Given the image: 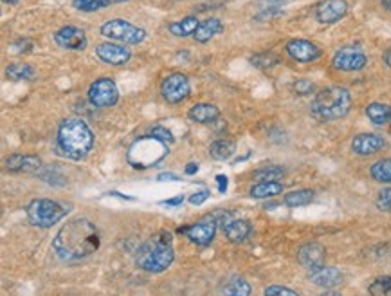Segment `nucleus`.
Listing matches in <instances>:
<instances>
[{"label":"nucleus","instance_id":"a211bd4d","mask_svg":"<svg viewBox=\"0 0 391 296\" xmlns=\"http://www.w3.org/2000/svg\"><path fill=\"white\" fill-rule=\"evenodd\" d=\"M384 147H386V141L377 134H359L352 141V150L359 156H373L380 152Z\"/></svg>","mask_w":391,"mask_h":296},{"label":"nucleus","instance_id":"412c9836","mask_svg":"<svg viewBox=\"0 0 391 296\" xmlns=\"http://www.w3.org/2000/svg\"><path fill=\"white\" fill-rule=\"evenodd\" d=\"M218 116H221V111L216 105L213 103H197L190 109L187 112V118L193 121V123H200V125H208L213 123V121L218 120Z\"/></svg>","mask_w":391,"mask_h":296},{"label":"nucleus","instance_id":"ddd939ff","mask_svg":"<svg viewBox=\"0 0 391 296\" xmlns=\"http://www.w3.org/2000/svg\"><path fill=\"white\" fill-rule=\"evenodd\" d=\"M285 49L287 54L299 63L316 62V60L321 56V49H319L316 44H312V42L309 40H303V38H294V40L287 42Z\"/></svg>","mask_w":391,"mask_h":296},{"label":"nucleus","instance_id":"f03ea898","mask_svg":"<svg viewBox=\"0 0 391 296\" xmlns=\"http://www.w3.org/2000/svg\"><path fill=\"white\" fill-rule=\"evenodd\" d=\"M94 136L82 118H67L61 121L56 136V152L67 159H83L90 152Z\"/></svg>","mask_w":391,"mask_h":296},{"label":"nucleus","instance_id":"c756f323","mask_svg":"<svg viewBox=\"0 0 391 296\" xmlns=\"http://www.w3.org/2000/svg\"><path fill=\"white\" fill-rule=\"evenodd\" d=\"M121 2H127V0H73V6L77 11H99V9H105L108 6L121 4Z\"/></svg>","mask_w":391,"mask_h":296},{"label":"nucleus","instance_id":"4c0bfd02","mask_svg":"<svg viewBox=\"0 0 391 296\" xmlns=\"http://www.w3.org/2000/svg\"><path fill=\"white\" fill-rule=\"evenodd\" d=\"M150 136H154V137H157V140H161V141H164L166 144H171L173 143V136H171V132L168 130V128H164V127H154L151 128V134Z\"/></svg>","mask_w":391,"mask_h":296},{"label":"nucleus","instance_id":"1a4fd4ad","mask_svg":"<svg viewBox=\"0 0 391 296\" xmlns=\"http://www.w3.org/2000/svg\"><path fill=\"white\" fill-rule=\"evenodd\" d=\"M119 99L118 85L111 78H99L90 83L89 87V101L96 109H106L116 105Z\"/></svg>","mask_w":391,"mask_h":296},{"label":"nucleus","instance_id":"a18cd8bd","mask_svg":"<svg viewBox=\"0 0 391 296\" xmlns=\"http://www.w3.org/2000/svg\"><path fill=\"white\" fill-rule=\"evenodd\" d=\"M318 296H341V295L335 291H326V292H321V295H318Z\"/></svg>","mask_w":391,"mask_h":296},{"label":"nucleus","instance_id":"49530a36","mask_svg":"<svg viewBox=\"0 0 391 296\" xmlns=\"http://www.w3.org/2000/svg\"><path fill=\"white\" fill-rule=\"evenodd\" d=\"M383 6L387 9V11H391V0H383Z\"/></svg>","mask_w":391,"mask_h":296},{"label":"nucleus","instance_id":"2eb2a0df","mask_svg":"<svg viewBox=\"0 0 391 296\" xmlns=\"http://www.w3.org/2000/svg\"><path fill=\"white\" fill-rule=\"evenodd\" d=\"M96 54L101 62L108 63V66H125L130 60L132 53L128 47L119 46V44H112V42H105L96 47Z\"/></svg>","mask_w":391,"mask_h":296},{"label":"nucleus","instance_id":"58836bf2","mask_svg":"<svg viewBox=\"0 0 391 296\" xmlns=\"http://www.w3.org/2000/svg\"><path fill=\"white\" fill-rule=\"evenodd\" d=\"M208 197H209L208 190H200V192H197V194H193L192 197H190V202H192L193 206H200L202 202L208 201Z\"/></svg>","mask_w":391,"mask_h":296},{"label":"nucleus","instance_id":"393cba45","mask_svg":"<svg viewBox=\"0 0 391 296\" xmlns=\"http://www.w3.org/2000/svg\"><path fill=\"white\" fill-rule=\"evenodd\" d=\"M235 150H237V144H235V141L225 140V137L213 141L211 147H209V154H211L213 159H216V161L229 159V157L235 154Z\"/></svg>","mask_w":391,"mask_h":296},{"label":"nucleus","instance_id":"f704fd0d","mask_svg":"<svg viewBox=\"0 0 391 296\" xmlns=\"http://www.w3.org/2000/svg\"><path fill=\"white\" fill-rule=\"evenodd\" d=\"M375 206H377L380 211L391 214V186L380 190L379 194H377V199H375Z\"/></svg>","mask_w":391,"mask_h":296},{"label":"nucleus","instance_id":"cd10ccee","mask_svg":"<svg viewBox=\"0 0 391 296\" xmlns=\"http://www.w3.org/2000/svg\"><path fill=\"white\" fill-rule=\"evenodd\" d=\"M314 199H316L314 190L303 188V190H294V192H289V194L283 197V202H285V206H289V208H299V206L310 204Z\"/></svg>","mask_w":391,"mask_h":296},{"label":"nucleus","instance_id":"473e14b6","mask_svg":"<svg viewBox=\"0 0 391 296\" xmlns=\"http://www.w3.org/2000/svg\"><path fill=\"white\" fill-rule=\"evenodd\" d=\"M283 172L285 170L281 168V166H263V168L256 170L254 172V177H256L258 181H276V179H280L281 175H283Z\"/></svg>","mask_w":391,"mask_h":296},{"label":"nucleus","instance_id":"ea45409f","mask_svg":"<svg viewBox=\"0 0 391 296\" xmlns=\"http://www.w3.org/2000/svg\"><path fill=\"white\" fill-rule=\"evenodd\" d=\"M216 185H218V192H222V194H224L225 190H228V185H229L228 177H225V175H216Z\"/></svg>","mask_w":391,"mask_h":296},{"label":"nucleus","instance_id":"dca6fc26","mask_svg":"<svg viewBox=\"0 0 391 296\" xmlns=\"http://www.w3.org/2000/svg\"><path fill=\"white\" fill-rule=\"evenodd\" d=\"M309 280L312 282V284L319 285V288L334 289L342 284L345 276H342V273L339 271V269L330 268V266H319V268L310 269Z\"/></svg>","mask_w":391,"mask_h":296},{"label":"nucleus","instance_id":"0eeeda50","mask_svg":"<svg viewBox=\"0 0 391 296\" xmlns=\"http://www.w3.org/2000/svg\"><path fill=\"white\" fill-rule=\"evenodd\" d=\"M99 33L108 40L121 42V44H141L147 38V31L141 27H135L134 24L121 18L108 20L99 27Z\"/></svg>","mask_w":391,"mask_h":296},{"label":"nucleus","instance_id":"79ce46f5","mask_svg":"<svg viewBox=\"0 0 391 296\" xmlns=\"http://www.w3.org/2000/svg\"><path fill=\"white\" fill-rule=\"evenodd\" d=\"M157 179H159V181H166V179H170V181H179V177L173 175V173H161Z\"/></svg>","mask_w":391,"mask_h":296},{"label":"nucleus","instance_id":"7c9ffc66","mask_svg":"<svg viewBox=\"0 0 391 296\" xmlns=\"http://www.w3.org/2000/svg\"><path fill=\"white\" fill-rule=\"evenodd\" d=\"M6 76L9 80H17V82H22V80H31L35 76V69L29 63H13L6 69Z\"/></svg>","mask_w":391,"mask_h":296},{"label":"nucleus","instance_id":"f3484780","mask_svg":"<svg viewBox=\"0 0 391 296\" xmlns=\"http://www.w3.org/2000/svg\"><path fill=\"white\" fill-rule=\"evenodd\" d=\"M222 230H224L225 237L235 244L244 242L249 239V235L253 233L251 222L245 218H231L229 215L222 221Z\"/></svg>","mask_w":391,"mask_h":296},{"label":"nucleus","instance_id":"2f4dec72","mask_svg":"<svg viewBox=\"0 0 391 296\" xmlns=\"http://www.w3.org/2000/svg\"><path fill=\"white\" fill-rule=\"evenodd\" d=\"M370 296H391V276H379L368 285Z\"/></svg>","mask_w":391,"mask_h":296},{"label":"nucleus","instance_id":"7ed1b4c3","mask_svg":"<svg viewBox=\"0 0 391 296\" xmlns=\"http://www.w3.org/2000/svg\"><path fill=\"white\" fill-rule=\"evenodd\" d=\"M173 235L170 231H159L150 240L139 247L135 253V264L147 273H163L170 268L175 259L173 253Z\"/></svg>","mask_w":391,"mask_h":296},{"label":"nucleus","instance_id":"9d476101","mask_svg":"<svg viewBox=\"0 0 391 296\" xmlns=\"http://www.w3.org/2000/svg\"><path fill=\"white\" fill-rule=\"evenodd\" d=\"M368 63V56L363 51V47L359 46H345L334 54L332 58V66L337 70H345V73H354V70L364 69Z\"/></svg>","mask_w":391,"mask_h":296},{"label":"nucleus","instance_id":"c9c22d12","mask_svg":"<svg viewBox=\"0 0 391 296\" xmlns=\"http://www.w3.org/2000/svg\"><path fill=\"white\" fill-rule=\"evenodd\" d=\"M265 296H299L294 289L285 288V285H269L265 288Z\"/></svg>","mask_w":391,"mask_h":296},{"label":"nucleus","instance_id":"4468645a","mask_svg":"<svg viewBox=\"0 0 391 296\" xmlns=\"http://www.w3.org/2000/svg\"><path fill=\"white\" fill-rule=\"evenodd\" d=\"M54 42L61 49L67 51H82L87 47L85 31L74 25H66V27L58 29L54 33Z\"/></svg>","mask_w":391,"mask_h":296},{"label":"nucleus","instance_id":"37998d69","mask_svg":"<svg viewBox=\"0 0 391 296\" xmlns=\"http://www.w3.org/2000/svg\"><path fill=\"white\" fill-rule=\"evenodd\" d=\"M383 62L386 63L387 67H391V49H386L383 54Z\"/></svg>","mask_w":391,"mask_h":296},{"label":"nucleus","instance_id":"4be33fe9","mask_svg":"<svg viewBox=\"0 0 391 296\" xmlns=\"http://www.w3.org/2000/svg\"><path fill=\"white\" fill-rule=\"evenodd\" d=\"M222 31H224V24H222L218 18H208L206 22H200L193 38H195V42H199V44H206V42H209L211 38H215L216 35H221Z\"/></svg>","mask_w":391,"mask_h":296},{"label":"nucleus","instance_id":"aec40b11","mask_svg":"<svg viewBox=\"0 0 391 296\" xmlns=\"http://www.w3.org/2000/svg\"><path fill=\"white\" fill-rule=\"evenodd\" d=\"M42 166L40 157L37 156H22V154H13L6 159V168L9 172H38Z\"/></svg>","mask_w":391,"mask_h":296},{"label":"nucleus","instance_id":"f8f14e48","mask_svg":"<svg viewBox=\"0 0 391 296\" xmlns=\"http://www.w3.org/2000/svg\"><path fill=\"white\" fill-rule=\"evenodd\" d=\"M314 13L318 22H321V24H335V22L347 17L348 2L347 0H321L316 6Z\"/></svg>","mask_w":391,"mask_h":296},{"label":"nucleus","instance_id":"de8ad7c7","mask_svg":"<svg viewBox=\"0 0 391 296\" xmlns=\"http://www.w3.org/2000/svg\"><path fill=\"white\" fill-rule=\"evenodd\" d=\"M2 2H4V4H15L17 0H2Z\"/></svg>","mask_w":391,"mask_h":296},{"label":"nucleus","instance_id":"423d86ee","mask_svg":"<svg viewBox=\"0 0 391 296\" xmlns=\"http://www.w3.org/2000/svg\"><path fill=\"white\" fill-rule=\"evenodd\" d=\"M70 211L69 206L61 202L51 201V199H35L27 204L25 214H27L29 222L38 228H53L56 222L67 217Z\"/></svg>","mask_w":391,"mask_h":296},{"label":"nucleus","instance_id":"bb28decb","mask_svg":"<svg viewBox=\"0 0 391 296\" xmlns=\"http://www.w3.org/2000/svg\"><path fill=\"white\" fill-rule=\"evenodd\" d=\"M199 25L200 22L197 17H186L179 22H173V24L170 25V33L173 35V37H179V38L192 37V35H195Z\"/></svg>","mask_w":391,"mask_h":296},{"label":"nucleus","instance_id":"6ab92c4d","mask_svg":"<svg viewBox=\"0 0 391 296\" xmlns=\"http://www.w3.org/2000/svg\"><path fill=\"white\" fill-rule=\"evenodd\" d=\"M326 259V251L321 244L318 242H309L303 244L298 249V260L302 266L309 269L319 268V266H325Z\"/></svg>","mask_w":391,"mask_h":296},{"label":"nucleus","instance_id":"39448f33","mask_svg":"<svg viewBox=\"0 0 391 296\" xmlns=\"http://www.w3.org/2000/svg\"><path fill=\"white\" fill-rule=\"evenodd\" d=\"M168 144L154 136L141 137L128 150V163L135 168H150L166 157Z\"/></svg>","mask_w":391,"mask_h":296},{"label":"nucleus","instance_id":"6e6552de","mask_svg":"<svg viewBox=\"0 0 391 296\" xmlns=\"http://www.w3.org/2000/svg\"><path fill=\"white\" fill-rule=\"evenodd\" d=\"M161 94L171 105L182 103L187 96L192 94V85L186 74L171 73L161 83Z\"/></svg>","mask_w":391,"mask_h":296},{"label":"nucleus","instance_id":"9b49d317","mask_svg":"<svg viewBox=\"0 0 391 296\" xmlns=\"http://www.w3.org/2000/svg\"><path fill=\"white\" fill-rule=\"evenodd\" d=\"M182 233H186V237L192 240L193 244L197 246H208V244L213 242L216 235V218L213 215L209 217L200 218L199 222L192 224V226L180 228Z\"/></svg>","mask_w":391,"mask_h":296},{"label":"nucleus","instance_id":"f257e3e1","mask_svg":"<svg viewBox=\"0 0 391 296\" xmlns=\"http://www.w3.org/2000/svg\"><path fill=\"white\" fill-rule=\"evenodd\" d=\"M101 235L89 218H74L61 226L53 240V249L63 262H77L99 249Z\"/></svg>","mask_w":391,"mask_h":296},{"label":"nucleus","instance_id":"a19ab883","mask_svg":"<svg viewBox=\"0 0 391 296\" xmlns=\"http://www.w3.org/2000/svg\"><path fill=\"white\" fill-rule=\"evenodd\" d=\"M184 202V197L182 195H179V197H173V199H168V201H163L161 204L163 206H180Z\"/></svg>","mask_w":391,"mask_h":296},{"label":"nucleus","instance_id":"c03bdc74","mask_svg":"<svg viewBox=\"0 0 391 296\" xmlns=\"http://www.w3.org/2000/svg\"><path fill=\"white\" fill-rule=\"evenodd\" d=\"M197 170H199V166H197L195 163H192V165L186 166V173H187V175H192V173H195Z\"/></svg>","mask_w":391,"mask_h":296},{"label":"nucleus","instance_id":"20e7f679","mask_svg":"<svg viewBox=\"0 0 391 296\" xmlns=\"http://www.w3.org/2000/svg\"><path fill=\"white\" fill-rule=\"evenodd\" d=\"M352 96L348 89L339 85L325 87L316 94L310 105V114L318 121L341 120L350 112Z\"/></svg>","mask_w":391,"mask_h":296},{"label":"nucleus","instance_id":"e433bc0d","mask_svg":"<svg viewBox=\"0 0 391 296\" xmlns=\"http://www.w3.org/2000/svg\"><path fill=\"white\" fill-rule=\"evenodd\" d=\"M292 89H294V92L299 96H306V94H312V92H316V85L312 82H309V80H298V82L292 85Z\"/></svg>","mask_w":391,"mask_h":296},{"label":"nucleus","instance_id":"b1692460","mask_svg":"<svg viewBox=\"0 0 391 296\" xmlns=\"http://www.w3.org/2000/svg\"><path fill=\"white\" fill-rule=\"evenodd\" d=\"M251 284L242 276H231L222 285V296H251Z\"/></svg>","mask_w":391,"mask_h":296},{"label":"nucleus","instance_id":"5701e85b","mask_svg":"<svg viewBox=\"0 0 391 296\" xmlns=\"http://www.w3.org/2000/svg\"><path fill=\"white\" fill-rule=\"evenodd\" d=\"M366 116L368 120L373 125H387L391 123V105L390 103H380L373 101L366 107Z\"/></svg>","mask_w":391,"mask_h":296},{"label":"nucleus","instance_id":"a878e982","mask_svg":"<svg viewBox=\"0 0 391 296\" xmlns=\"http://www.w3.org/2000/svg\"><path fill=\"white\" fill-rule=\"evenodd\" d=\"M283 192V186L278 181H261L251 188V197L253 199H269L276 197Z\"/></svg>","mask_w":391,"mask_h":296},{"label":"nucleus","instance_id":"72a5a7b5","mask_svg":"<svg viewBox=\"0 0 391 296\" xmlns=\"http://www.w3.org/2000/svg\"><path fill=\"white\" fill-rule=\"evenodd\" d=\"M251 63L256 67H260V69H271V67L278 66V58L274 56L273 53L254 54V56L251 58Z\"/></svg>","mask_w":391,"mask_h":296},{"label":"nucleus","instance_id":"c85d7f7f","mask_svg":"<svg viewBox=\"0 0 391 296\" xmlns=\"http://www.w3.org/2000/svg\"><path fill=\"white\" fill-rule=\"evenodd\" d=\"M370 175L373 181L384 183V185H391V157L373 163L370 168Z\"/></svg>","mask_w":391,"mask_h":296}]
</instances>
